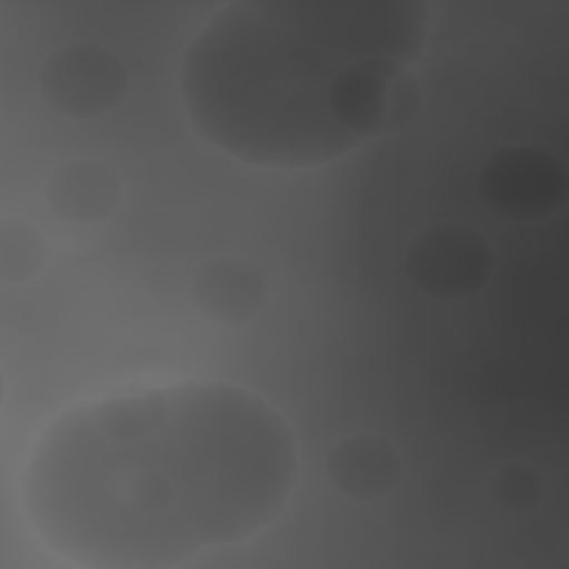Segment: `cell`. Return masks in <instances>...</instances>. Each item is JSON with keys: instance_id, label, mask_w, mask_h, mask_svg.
Returning <instances> with one entry per match:
<instances>
[{"instance_id": "6da1fadb", "label": "cell", "mask_w": 569, "mask_h": 569, "mask_svg": "<svg viewBox=\"0 0 569 569\" xmlns=\"http://www.w3.org/2000/svg\"><path fill=\"white\" fill-rule=\"evenodd\" d=\"M296 482V438L267 400L187 380L62 413L22 469L20 502L78 567L158 569L256 536Z\"/></svg>"}, {"instance_id": "7a4b0ae2", "label": "cell", "mask_w": 569, "mask_h": 569, "mask_svg": "<svg viewBox=\"0 0 569 569\" xmlns=\"http://www.w3.org/2000/svg\"><path fill=\"white\" fill-rule=\"evenodd\" d=\"M409 0H251L213 13L180 62L196 131L271 169L329 164L378 129L427 42Z\"/></svg>"}, {"instance_id": "3957f363", "label": "cell", "mask_w": 569, "mask_h": 569, "mask_svg": "<svg viewBox=\"0 0 569 569\" xmlns=\"http://www.w3.org/2000/svg\"><path fill=\"white\" fill-rule=\"evenodd\" d=\"M391 451L373 440H353L336 449L331 476L349 496H378L393 478Z\"/></svg>"}, {"instance_id": "277c9868", "label": "cell", "mask_w": 569, "mask_h": 569, "mask_svg": "<svg viewBox=\"0 0 569 569\" xmlns=\"http://www.w3.org/2000/svg\"><path fill=\"white\" fill-rule=\"evenodd\" d=\"M242 287H251V284H249V278H244L240 284H233V287H231V296H233V298H236V296H240ZM200 289H202V291H211V289H216V293H220V291H224V293H227V291H229V289H227V287H222L218 280H216V284H213V287H209V284H200Z\"/></svg>"}]
</instances>
